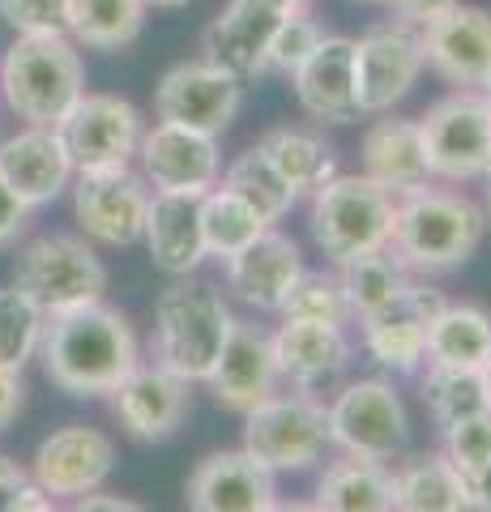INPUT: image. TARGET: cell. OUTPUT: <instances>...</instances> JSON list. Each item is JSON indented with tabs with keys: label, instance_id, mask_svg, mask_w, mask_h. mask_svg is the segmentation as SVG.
I'll return each instance as SVG.
<instances>
[{
	"label": "cell",
	"instance_id": "9c48e42d",
	"mask_svg": "<svg viewBox=\"0 0 491 512\" xmlns=\"http://www.w3.org/2000/svg\"><path fill=\"white\" fill-rule=\"evenodd\" d=\"M423 154L432 180H483L491 163V111L479 90H453L419 116Z\"/></svg>",
	"mask_w": 491,
	"mask_h": 512
},
{
	"label": "cell",
	"instance_id": "484cf974",
	"mask_svg": "<svg viewBox=\"0 0 491 512\" xmlns=\"http://www.w3.org/2000/svg\"><path fill=\"white\" fill-rule=\"evenodd\" d=\"M141 239H146L154 269H163L167 278L197 274L210 261L205 256V239H201V197H188V192H150Z\"/></svg>",
	"mask_w": 491,
	"mask_h": 512
},
{
	"label": "cell",
	"instance_id": "3957f363",
	"mask_svg": "<svg viewBox=\"0 0 491 512\" xmlns=\"http://www.w3.org/2000/svg\"><path fill=\"white\" fill-rule=\"evenodd\" d=\"M235 329V312L214 282L197 274L171 278L154 299V363L188 384H205Z\"/></svg>",
	"mask_w": 491,
	"mask_h": 512
},
{
	"label": "cell",
	"instance_id": "d590c367",
	"mask_svg": "<svg viewBox=\"0 0 491 512\" xmlns=\"http://www.w3.org/2000/svg\"><path fill=\"white\" fill-rule=\"evenodd\" d=\"M47 316L35 299L18 286H0V367L22 372V367L39 355Z\"/></svg>",
	"mask_w": 491,
	"mask_h": 512
},
{
	"label": "cell",
	"instance_id": "6f0895ef",
	"mask_svg": "<svg viewBox=\"0 0 491 512\" xmlns=\"http://www.w3.org/2000/svg\"><path fill=\"white\" fill-rule=\"evenodd\" d=\"M487 171H491V163H487Z\"/></svg>",
	"mask_w": 491,
	"mask_h": 512
},
{
	"label": "cell",
	"instance_id": "8d00e7d4",
	"mask_svg": "<svg viewBox=\"0 0 491 512\" xmlns=\"http://www.w3.org/2000/svg\"><path fill=\"white\" fill-rule=\"evenodd\" d=\"M419 393H423V406L436 419L440 431L453 427L457 419H466V414H474V410H487L479 372H462V367H432L427 363V372L419 380Z\"/></svg>",
	"mask_w": 491,
	"mask_h": 512
},
{
	"label": "cell",
	"instance_id": "f5cc1de1",
	"mask_svg": "<svg viewBox=\"0 0 491 512\" xmlns=\"http://www.w3.org/2000/svg\"><path fill=\"white\" fill-rule=\"evenodd\" d=\"M479 94H483V103H487V111H491V73H487V82L479 86Z\"/></svg>",
	"mask_w": 491,
	"mask_h": 512
},
{
	"label": "cell",
	"instance_id": "7bdbcfd3",
	"mask_svg": "<svg viewBox=\"0 0 491 512\" xmlns=\"http://www.w3.org/2000/svg\"><path fill=\"white\" fill-rule=\"evenodd\" d=\"M385 5L398 13V22L406 26H427L440 13H449L453 5H462V0H385Z\"/></svg>",
	"mask_w": 491,
	"mask_h": 512
},
{
	"label": "cell",
	"instance_id": "ba28073f",
	"mask_svg": "<svg viewBox=\"0 0 491 512\" xmlns=\"http://www.w3.org/2000/svg\"><path fill=\"white\" fill-rule=\"evenodd\" d=\"M329 427L325 402L308 393H274L244 414V453H252L269 474H299L325 457Z\"/></svg>",
	"mask_w": 491,
	"mask_h": 512
},
{
	"label": "cell",
	"instance_id": "f6af8a7d",
	"mask_svg": "<svg viewBox=\"0 0 491 512\" xmlns=\"http://www.w3.org/2000/svg\"><path fill=\"white\" fill-rule=\"evenodd\" d=\"M26 483H30V470H22L13 457L0 453V512H13V504H18Z\"/></svg>",
	"mask_w": 491,
	"mask_h": 512
},
{
	"label": "cell",
	"instance_id": "7dc6e473",
	"mask_svg": "<svg viewBox=\"0 0 491 512\" xmlns=\"http://www.w3.org/2000/svg\"><path fill=\"white\" fill-rule=\"evenodd\" d=\"M13 512H65V508H60V500H52L47 491H39L35 483H26V491L18 495V504H13Z\"/></svg>",
	"mask_w": 491,
	"mask_h": 512
},
{
	"label": "cell",
	"instance_id": "2e32d148",
	"mask_svg": "<svg viewBox=\"0 0 491 512\" xmlns=\"http://www.w3.org/2000/svg\"><path fill=\"white\" fill-rule=\"evenodd\" d=\"M269 346H274L282 384L308 397L334 393L355 359V342L346 325H316V320H282L269 333Z\"/></svg>",
	"mask_w": 491,
	"mask_h": 512
},
{
	"label": "cell",
	"instance_id": "c3c4849f",
	"mask_svg": "<svg viewBox=\"0 0 491 512\" xmlns=\"http://www.w3.org/2000/svg\"><path fill=\"white\" fill-rule=\"evenodd\" d=\"M466 491H470V512H491V466L466 478Z\"/></svg>",
	"mask_w": 491,
	"mask_h": 512
},
{
	"label": "cell",
	"instance_id": "52a82bcc",
	"mask_svg": "<svg viewBox=\"0 0 491 512\" xmlns=\"http://www.w3.org/2000/svg\"><path fill=\"white\" fill-rule=\"evenodd\" d=\"M13 286L43 308V316L73 312L107 295V269L77 235H39L13 261Z\"/></svg>",
	"mask_w": 491,
	"mask_h": 512
},
{
	"label": "cell",
	"instance_id": "f35d334b",
	"mask_svg": "<svg viewBox=\"0 0 491 512\" xmlns=\"http://www.w3.org/2000/svg\"><path fill=\"white\" fill-rule=\"evenodd\" d=\"M325 39V30L321 22L312 18L308 9H295L282 18V26L274 30V39H269L265 47V60H261V73H282V77H291L299 64H304L312 52H316V43Z\"/></svg>",
	"mask_w": 491,
	"mask_h": 512
},
{
	"label": "cell",
	"instance_id": "60d3db41",
	"mask_svg": "<svg viewBox=\"0 0 491 512\" xmlns=\"http://www.w3.org/2000/svg\"><path fill=\"white\" fill-rule=\"evenodd\" d=\"M0 22L13 35H65L69 0H0Z\"/></svg>",
	"mask_w": 491,
	"mask_h": 512
},
{
	"label": "cell",
	"instance_id": "d6a6232c",
	"mask_svg": "<svg viewBox=\"0 0 491 512\" xmlns=\"http://www.w3.org/2000/svg\"><path fill=\"white\" fill-rule=\"evenodd\" d=\"M265 231H269V222L244 197H235L227 184H214L201 197V239H205V256H214V261L240 256Z\"/></svg>",
	"mask_w": 491,
	"mask_h": 512
},
{
	"label": "cell",
	"instance_id": "f1b7e54d",
	"mask_svg": "<svg viewBox=\"0 0 491 512\" xmlns=\"http://www.w3.org/2000/svg\"><path fill=\"white\" fill-rule=\"evenodd\" d=\"M393 512H470L466 478L445 453H419L393 470Z\"/></svg>",
	"mask_w": 491,
	"mask_h": 512
},
{
	"label": "cell",
	"instance_id": "83f0119b",
	"mask_svg": "<svg viewBox=\"0 0 491 512\" xmlns=\"http://www.w3.org/2000/svg\"><path fill=\"white\" fill-rule=\"evenodd\" d=\"M312 504L321 512H393V470L385 461L342 453L316 478Z\"/></svg>",
	"mask_w": 491,
	"mask_h": 512
},
{
	"label": "cell",
	"instance_id": "9f6ffc18",
	"mask_svg": "<svg viewBox=\"0 0 491 512\" xmlns=\"http://www.w3.org/2000/svg\"><path fill=\"white\" fill-rule=\"evenodd\" d=\"M359 5H385V0H359Z\"/></svg>",
	"mask_w": 491,
	"mask_h": 512
},
{
	"label": "cell",
	"instance_id": "11a10c76",
	"mask_svg": "<svg viewBox=\"0 0 491 512\" xmlns=\"http://www.w3.org/2000/svg\"><path fill=\"white\" fill-rule=\"evenodd\" d=\"M483 180H487V205H491V171L483 175Z\"/></svg>",
	"mask_w": 491,
	"mask_h": 512
},
{
	"label": "cell",
	"instance_id": "681fc988",
	"mask_svg": "<svg viewBox=\"0 0 491 512\" xmlns=\"http://www.w3.org/2000/svg\"><path fill=\"white\" fill-rule=\"evenodd\" d=\"M269 512H321V508H316L312 500H291V504H282V500H274V508H269Z\"/></svg>",
	"mask_w": 491,
	"mask_h": 512
},
{
	"label": "cell",
	"instance_id": "7c38bea8",
	"mask_svg": "<svg viewBox=\"0 0 491 512\" xmlns=\"http://www.w3.org/2000/svg\"><path fill=\"white\" fill-rule=\"evenodd\" d=\"M423 64L419 26L389 22L355 39V99L363 116H385L415 90Z\"/></svg>",
	"mask_w": 491,
	"mask_h": 512
},
{
	"label": "cell",
	"instance_id": "6da1fadb",
	"mask_svg": "<svg viewBox=\"0 0 491 512\" xmlns=\"http://www.w3.org/2000/svg\"><path fill=\"white\" fill-rule=\"evenodd\" d=\"M39 359L47 380L60 393L112 397L116 384L141 363V346L129 316L99 299V303H86V308L47 316Z\"/></svg>",
	"mask_w": 491,
	"mask_h": 512
},
{
	"label": "cell",
	"instance_id": "1f68e13d",
	"mask_svg": "<svg viewBox=\"0 0 491 512\" xmlns=\"http://www.w3.org/2000/svg\"><path fill=\"white\" fill-rule=\"evenodd\" d=\"M146 0H69L65 35L90 52H120L146 26Z\"/></svg>",
	"mask_w": 491,
	"mask_h": 512
},
{
	"label": "cell",
	"instance_id": "74e56055",
	"mask_svg": "<svg viewBox=\"0 0 491 512\" xmlns=\"http://www.w3.org/2000/svg\"><path fill=\"white\" fill-rule=\"evenodd\" d=\"M278 316L282 320H316V325H351L342 282H338V274H325V269H304Z\"/></svg>",
	"mask_w": 491,
	"mask_h": 512
},
{
	"label": "cell",
	"instance_id": "ee69618b",
	"mask_svg": "<svg viewBox=\"0 0 491 512\" xmlns=\"http://www.w3.org/2000/svg\"><path fill=\"white\" fill-rule=\"evenodd\" d=\"M22 402H26L22 372H9V367H0V431H5L22 414Z\"/></svg>",
	"mask_w": 491,
	"mask_h": 512
},
{
	"label": "cell",
	"instance_id": "f546056e",
	"mask_svg": "<svg viewBox=\"0 0 491 512\" xmlns=\"http://www.w3.org/2000/svg\"><path fill=\"white\" fill-rule=\"evenodd\" d=\"M491 359V312L479 303H445L427 329V355L432 367H462L479 372Z\"/></svg>",
	"mask_w": 491,
	"mask_h": 512
},
{
	"label": "cell",
	"instance_id": "b9f144b4",
	"mask_svg": "<svg viewBox=\"0 0 491 512\" xmlns=\"http://www.w3.org/2000/svg\"><path fill=\"white\" fill-rule=\"evenodd\" d=\"M30 205L13 192L5 180H0V248H13L18 239L26 235V227H30Z\"/></svg>",
	"mask_w": 491,
	"mask_h": 512
},
{
	"label": "cell",
	"instance_id": "ffe728a7",
	"mask_svg": "<svg viewBox=\"0 0 491 512\" xmlns=\"http://www.w3.org/2000/svg\"><path fill=\"white\" fill-rule=\"evenodd\" d=\"M423 64L453 82L457 90H479L491 73V13L474 5H453L427 26H419Z\"/></svg>",
	"mask_w": 491,
	"mask_h": 512
},
{
	"label": "cell",
	"instance_id": "5b68a950",
	"mask_svg": "<svg viewBox=\"0 0 491 512\" xmlns=\"http://www.w3.org/2000/svg\"><path fill=\"white\" fill-rule=\"evenodd\" d=\"M393 214H398V201L359 171V175H334L325 188L312 192L308 227L325 261L342 265L351 256L389 248Z\"/></svg>",
	"mask_w": 491,
	"mask_h": 512
},
{
	"label": "cell",
	"instance_id": "7a4b0ae2",
	"mask_svg": "<svg viewBox=\"0 0 491 512\" xmlns=\"http://www.w3.org/2000/svg\"><path fill=\"white\" fill-rule=\"evenodd\" d=\"M487 235V210L453 188H419L398 197L389 252L406 274H449L479 252Z\"/></svg>",
	"mask_w": 491,
	"mask_h": 512
},
{
	"label": "cell",
	"instance_id": "836d02e7",
	"mask_svg": "<svg viewBox=\"0 0 491 512\" xmlns=\"http://www.w3.org/2000/svg\"><path fill=\"white\" fill-rule=\"evenodd\" d=\"M334 274L342 282V295H346V308H351V320H363V316H372L376 308H385V303L410 282L402 261L389 248L351 256V261L334 265Z\"/></svg>",
	"mask_w": 491,
	"mask_h": 512
},
{
	"label": "cell",
	"instance_id": "d6986e66",
	"mask_svg": "<svg viewBox=\"0 0 491 512\" xmlns=\"http://www.w3.org/2000/svg\"><path fill=\"white\" fill-rule=\"evenodd\" d=\"M287 13H295L291 0H231V5L205 26L201 60L218 64V69L240 77V82L261 77L265 47Z\"/></svg>",
	"mask_w": 491,
	"mask_h": 512
},
{
	"label": "cell",
	"instance_id": "30bf717a",
	"mask_svg": "<svg viewBox=\"0 0 491 512\" xmlns=\"http://www.w3.org/2000/svg\"><path fill=\"white\" fill-rule=\"evenodd\" d=\"M69 146L73 171H124L137 163V146L146 133L141 111L120 94H82L56 128Z\"/></svg>",
	"mask_w": 491,
	"mask_h": 512
},
{
	"label": "cell",
	"instance_id": "8fae6325",
	"mask_svg": "<svg viewBox=\"0 0 491 512\" xmlns=\"http://www.w3.org/2000/svg\"><path fill=\"white\" fill-rule=\"evenodd\" d=\"M244 103V82L223 73L210 60H180L163 73V82L154 86V116L163 124H180L193 133L223 137L231 120L240 116Z\"/></svg>",
	"mask_w": 491,
	"mask_h": 512
},
{
	"label": "cell",
	"instance_id": "e0dca14e",
	"mask_svg": "<svg viewBox=\"0 0 491 512\" xmlns=\"http://www.w3.org/2000/svg\"><path fill=\"white\" fill-rule=\"evenodd\" d=\"M116 470V444L112 436L94 427H60L35 448L30 483L47 491L52 500H77V495L99 491Z\"/></svg>",
	"mask_w": 491,
	"mask_h": 512
},
{
	"label": "cell",
	"instance_id": "9a60e30c",
	"mask_svg": "<svg viewBox=\"0 0 491 512\" xmlns=\"http://www.w3.org/2000/svg\"><path fill=\"white\" fill-rule=\"evenodd\" d=\"M137 167L150 192H188V197H205L218 180H223V154H218V137L193 133L180 124H163L141 133Z\"/></svg>",
	"mask_w": 491,
	"mask_h": 512
},
{
	"label": "cell",
	"instance_id": "bcb514c9",
	"mask_svg": "<svg viewBox=\"0 0 491 512\" xmlns=\"http://www.w3.org/2000/svg\"><path fill=\"white\" fill-rule=\"evenodd\" d=\"M65 512H146L141 504L124 500V495H103V491H90V495H77V500H69Z\"/></svg>",
	"mask_w": 491,
	"mask_h": 512
},
{
	"label": "cell",
	"instance_id": "4dcf8cb0",
	"mask_svg": "<svg viewBox=\"0 0 491 512\" xmlns=\"http://www.w3.org/2000/svg\"><path fill=\"white\" fill-rule=\"evenodd\" d=\"M257 150L282 171V180H287L299 197H312L316 188H325L338 175L334 150H329L316 133H308V128L278 124L257 141Z\"/></svg>",
	"mask_w": 491,
	"mask_h": 512
},
{
	"label": "cell",
	"instance_id": "44dd1931",
	"mask_svg": "<svg viewBox=\"0 0 491 512\" xmlns=\"http://www.w3.org/2000/svg\"><path fill=\"white\" fill-rule=\"evenodd\" d=\"M205 384H210L214 402L235 414H248L265 397H274L282 389V372H278L274 346H269V333L235 320L231 338L223 346V355H218L214 372L205 376Z\"/></svg>",
	"mask_w": 491,
	"mask_h": 512
},
{
	"label": "cell",
	"instance_id": "5bb4252c",
	"mask_svg": "<svg viewBox=\"0 0 491 512\" xmlns=\"http://www.w3.org/2000/svg\"><path fill=\"white\" fill-rule=\"evenodd\" d=\"M73 180V218L86 239L107 248L137 244L150 205V184L141 180V171H82Z\"/></svg>",
	"mask_w": 491,
	"mask_h": 512
},
{
	"label": "cell",
	"instance_id": "4fadbf2b",
	"mask_svg": "<svg viewBox=\"0 0 491 512\" xmlns=\"http://www.w3.org/2000/svg\"><path fill=\"white\" fill-rule=\"evenodd\" d=\"M445 295L427 282L410 278L385 308H376L372 316L355 320L359 325V346L368 350V359L389 367V372H419L427 355V329H432L436 312L445 308Z\"/></svg>",
	"mask_w": 491,
	"mask_h": 512
},
{
	"label": "cell",
	"instance_id": "4316f807",
	"mask_svg": "<svg viewBox=\"0 0 491 512\" xmlns=\"http://www.w3.org/2000/svg\"><path fill=\"white\" fill-rule=\"evenodd\" d=\"M359 163H363V175H368L376 188H385L393 201L432 184V167H427V154H423L419 120H406V116L376 120L368 133H363Z\"/></svg>",
	"mask_w": 491,
	"mask_h": 512
},
{
	"label": "cell",
	"instance_id": "603a6c76",
	"mask_svg": "<svg viewBox=\"0 0 491 512\" xmlns=\"http://www.w3.org/2000/svg\"><path fill=\"white\" fill-rule=\"evenodd\" d=\"M299 274H304V252L278 227H269L257 244H248L240 256L223 261L227 291L257 312H282Z\"/></svg>",
	"mask_w": 491,
	"mask_h": 512
},
{
	"label": "cell",
	"instance_id": "277c9868",
	"mask_svg": "<svg viewBox=\"0 0 491 512\" xmlns=\"http://www.w3.org/2000/svg\"><path fill=\"white\" fill-rule=\"evenodd\" d=\"M5 107L30 128H60L86 94V64L69 35H18L0 60Z\"/></svg>",
	"mask_w": 491,
	"mask_h": 512
},
{
	"label": "cell",
	"instance_id": "db71d44e",
	"mask_svg": "<svg viewBox=\"0 0 491 512\" xmlns=\"http://www.w3.org/2000/svg\"><path fill=\"white\" fill-rule=\"evenodd\" d=\"M291 5H295V9H308V5H312V0H291Z\"/></svg>",
	"mask_w": 491,
	"mask_h": 512
},
{
	"label": "cell",
	"instance_id": "8992f818",
	"mask_svg": "<svg viewBox=\"0 0 491 512\" xmlns=\"http://www.w3.org/2000/svg\"><path fill=\"white\" fill-rule=\"evenodd\" d=\"M329 444L351 457L398 461L410 444V414L402 393L380 376L342 380L325 402Z\"/></svg>",
	"mask_w": 491,
	"mask_h": 512
},
{
	"label": "cell",
	"instance_id": "e575fe53",
	"mask_svg": "<svg viewBox=\"0 0 491 512\" xmlns=\"http://www.w3.org/2000/svg\"><path fill=\"white\" fill-rule=\"evenodd\" d=\"M218 184H227L235 197H244L252 210H257L269 222V227L287 218L295 210V201H299V192L287 180H282V171L269 163V158L257 146L235 158V163L223 171V180H218Z\"/></svg>",
	"mask_w": 491,
	"mask_h": 512
},
{
	"label": "cell",
	"instance_id": "ac0fdd59",
	"mask_svg": "<svg viewBox=\"0 0 491 512\" xmlns=\"http://www.w3.org/2000/svg\"><path fill=\"white\" fill-rule=\"evenodd\" d=\"M193 384L180 380L176 372H167L163 363H137L129 376L116 384L112 393V414L120 427L141 444H158L167 436H176L180 423L188 419L193 406Z\"/></svg>",
	"mask_w": 491,
	"mask_h": 512
},
{
	"label": "cell",
	"instance_id": "f907efd6",
	"mask_svg": "<svg viewBox=\"0 0 491 512\" xmlns=\"http://www.w3.org/2000/svg\"><path fill=\"white\" fill-rule=\"evenodd\" d=\"M479 384H483V402H487V410H491V359L479 367Z\"/></svg>",
	"mask_w": 491,
	"mask_h": 512
},
{
	"label": "cell",
	"instance_id": "ab89813d",
	"mask_svg": "<svg viewBox=\"0 0 491 512\" xmlns=\"http://www.w3.org/2000/svg\"><path fill=\"white\" fill-rule=\"evenodd\" d=\"M445 436V453L453 461V470L462 478H474L491 466V410H474L466 419H457L453 427L440 431Z\"/></svg>",
	"mask_w": 491,
	"mask_h": 512
},
{
	"label": "cell",
	"instance_id": "d4e9b609",
	"mask_svg": "<svg viewBox=\"0 0 491 512\" xmlns=\"http://www.w3.org/2000/svg\"><path fill=\"white\" fill-rule=\"evenodd\" d=\"M73 158L56 128H22L9 141H0V180H5L18 197L39 210V205L56 201L60 192L73 184Z\"/></svg>",
	"mask_w": 491,
	"mask_h": 512
},
{
	"label": "cell",
	"instance_id": "cb8c5ba5",
	"mask_svg": "<svg viewBox=\"0 0 491 512\" xmlns=\"http://www.w3.org/2000/svg\"><path fill=\"white\" fill-rule=\"evenodd\" d=\"M295 99L321 124H355L363 111L355 99V39L325 35L316 52L291 73Z\"/></svg>",
	"mask_w": 491,
	"mask_h": 512
},
{
	"label": "cell",
	"instance_id": "816d5d0a",
	"mask_svg": "<svg viewBox=\"0 0 491 512\" xmlns=\"http://www.w3.org/2000/svg\"><path fill=\"white\" fill-rule=\"evenodd\" d=\"M146 5H158V9H184L188 0H146Z\"/></svg>",
	"mask_w": 491,
	"mask_h": 512
},
{
	"label": "cell",
	"instance_id": "7402d4cb",
	"mask_svg": "<svg viewBox=\"0 0 491 512\" xmlns=\"http://www.w3.org/2000/svg\"><path fill=\"white\" fill-rule=\"evenodd\" d=\"M274 500V474L244 448L210 453L188 478V512H269Z\"/></svg>",
	"mask_w": 491,
	"mask_h": 512
}]
</instances>
